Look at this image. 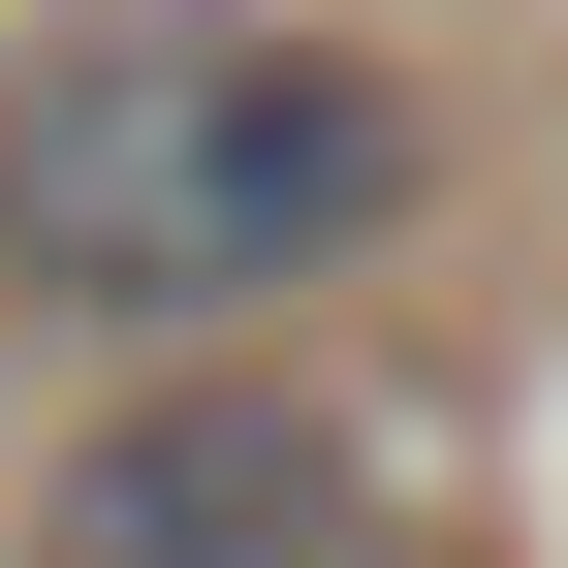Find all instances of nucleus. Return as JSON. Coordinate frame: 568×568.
Masks as SVG:
<instances>
[{"label": "nucleus", "mask_w": 568, "mask_h": 568, "mask_svg": "<svg viewBox=\"0 0 568 568\" xmlns=\"http://www.w3.org/2000/svg\"><path fill=\"white\" fill-rule=\"evenodd\" d=\"M379 190H410V95L253 0H159V32L32 63V126H0V253L63 316H284L316 253H379Z\"/></svg>", "instance_id": "obj_1"}, {"label": "nucleus", "mask_w": 568, "mask_h": 568, "mask_svg": "<svg viewBox=\"0 0 568 568\" xmlns=\"http://www.w3.org/2000/svg\"><path fill=\"white\" fill-rule=\"evenodd\" d=\"M284 537H316V410H284V379H190V410H126V443L32 506V568H284Z\"/></svg>", "instance_id": "obj_2"}]
</instances>
